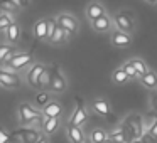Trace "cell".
<instances>
[{
  "instance_id": "6da1fadb",
  "label": "cell",
  "mask_w": 157,
  "mask_h": 143,
  "mask_svg": "<svg viewBox=\"0 0 157 143\" xmlns=\"http://www.w3.org/2000/svg\"><path fill=\"white\" fill-rule=\"evenodd\" d=\"M120 128L123 130V133L127 135V138H128L130 141H133V140H140L142 135H145L142 116H139L137 113H132V115L127 116V118L122 121Z\"/></svg>"
},
{
  "instance_id": "7a4b0ae2",
  "label": "cell",
  "mask_w": 157,
  "mask_h": 143,
  "mask_svg": "<svg viewBox=\"0 0 157 143\" xmlns=\"http://www.w3.org/2000/svg\"><path fill=\"white\" fill-rule=\"evenodd\" d=\"M115 25L118 27V32L132 34L135 29V15L130 10H118L115 14Z\"/></svg>"
},
{
  "instance_id": "3957f363",
  "label": "cell",
  "mask_w": 157,
  "mask_h": 143,
  "mask_svg": "<svg viewBox=\"0 0 157 143\" xmlns=\"http://www.w3.org/2000/svg\"><path fill=\"white\" fill-rule=\"evenodd\" d=\"M19 116H21L22 125H25V126L32 125L34 121H41V125H42L44 119H46L44 116H42V111H37V109L32 108L27 103H22V105L19 106Z\"/></svg>"
},
{
  "instance_id": "277c9868",
  "label": "cell",
  "mask_w": 157,
  "mask_h": 143,
  "mask_svg": "<svg viewBox=\"0 0 157 143\" xmlns=\"http://www.w3.org/2000/svg\"><path fill=\"white\" fill-rule=\"evenodd\" d=\"M41 131L31 126H24V128L17 130L15 133H10V141L12 140H17L19 143H37L41 138Z\"/></svg>"
},
{
  "instance_id": "5b68a950",
  "label": "cell",
  "mask_w": 157,
  "mask_h": 143,
  "mask_svg": "<svg viewBox=\"0 0 157 143\" xmlns=\"http://www.w3.org/2000/svg\"><path fill=\"white\" fill-rule=\"evenodd\" d=\"M56 22H58V25L68 35H75L76 32H78V20H76L73 15H69V14H59L58 19H56Z\"/></svg>"
},
{
  "instance_id": "8992f818",
  "label": "cell",
  "mask_w": 157,
  "mask_h": 143,
  "mask_svg": "<svg viewBox=\"0 0 157 143\" xmlns=\"http://www.w3.org/2000/svg\"><path fill=\"white\" fill-rule=\"evenodd\" d=\"M76 108H75V111H73V115H71V119H69V126H79L81 128V125L88 119V113H86V108H85V105H83V101L79 98H76Z\"/></svg>"
},
{
  "instance_id": "52a82bcc",
  "label": "cell",
  "mask_w": 157,
  "mask_h": 143,
  "mask_svg": "<svg viewBox=\"0 0 157 143\" xmlns=\"http://www.w3.org/2000/svg\"><path fill=\"white\" fill-rule=\"evenodd\" d=\"M31 62H32V56L29 54V52H17V54L12 57V61L7 62L5 66L14 72V71H19V69L25 68V66L31 64Z\"/></svg>"
},
{
  "instance_id": "ba28073f",
  "label": "cell",
  "mask_w": 157,
  "mask_h": 143,
  "mask_svg": "<svg viewBox=\"0 0 157 143\" xmlns=\"http://www.w3.org/2000/svg\"><path fill=\"white\" fill-rule=\"evenodd\" d=\"M0 84H2V88H7V89L19 88L21 86V78L12 71L0 69Z\"/></svg>"
},
{
  "instance_id": "9c48e42d",
  "label": "cell",
  "mask_w": 157,
  "mask_h": 143,
  "mask_svg": "<svg viewBox=\"0 0 157 143\" xmlns=\"http://www.w3.org/2000/svg\"><path fill=\"white\" fill-rule=\"evenodd\" d=\"M66 86H68V82H66L64 76L61 74V71H59L58 66H54V68H52L51 89H52L54 93H63V91H66Z\"/></svg>"
},
{
  "instance_id": "30bf717a",
  "label": "cell",
  "mask_w": 157,
  "mask_h": 143,
  "mask_svg": "<svg viewBox=\"0 0 157 143\" xmlns=\"http://www.w3.org/2000/svg\"><path fill=\"white\" fill-rule=\"evenodd\" d=\"M46 66L42 64H34L31 68V71L27 72V82L32 86V88H39V78H41V74L44 72Z\"/></svg>"
},
{
  "instance_id": "8fae6325",
  "label": "cell",
  "mask_w": 157,
  "mask_h": 143,
  "mask_svg": "<svg viewBox=\"0 0 157 143\" xmlns=\"http://www.w3.org/2000/svg\"><path fill=\"white\" fill-rule=\"evenodd\" d=\"M61 113H63V108L58 101H49L48 105L42 108V116H44V118H59Z\"/></svg>"
},
{
  "instance_id": "7c38bea8",
  "label": "cell",
  "mask_w": 157,
  "mask_h": 143,
  "mask_svg": "<svg viewBox=\"0 0 157 143\" xmlns=\"http://www.w3.org/2000/svg\"><path fill=\"white\" fill-rule=\"evenodd\" d=\"M93 109H95V113H98L100 116H105V118H110L112 116V109H110V105L105 101V99L98 98L95 99V101L91 103Z\"/></svg>"
},
{
  "instance_id": "4fadbf2b",
  "label": "cell",
  "mask_w": 157,
  "mask_h": 143,
  "mask_svg": "<svg viewBox=\"0 0 157 143\" xmlns=\"http://www.w3.org/2000/svg\"><path fill=\"white\" fill-rule=\"evenodd\" d=\"M91 25L96 32H108L110 29H112V19H110L108 15H103V17L93 20Z\"/></svg>"
},
{
  "instance_id": "5bb4252c",
  "label": "cell",
  "mask_w": 157,
  "mask_h": 143,
  "mask_svg": "<svg viewBox=\"0 0 157 143\" xmlns=\"http://www.w3.org/2000/svg\"><path fill=\"white\" fill-rule=\"evenodd\" d=\"M105 15V7L100 4H90L88 9H86V17L90 19V20H96V19L103 17Z\"/></svg>"
},
{
  "instance_id": "9a60e30c",
  "label": "cell",
  "mask_w": 157,
  "mask_h": 143,
  "mask_svg": "<svg viewBox=\"0 0 157 143\" xmlns=\"http://www.w3.org/2000/svg\"><path fill=\"white\" fill-rule=\"evenodd\" d=\"M68 138L71 143H85V133L79 126H68Z\"/></svg>"
},
{
  "instance_id": "2e32d148",
  "label": "cell",
  "mask_w": 157,
  "mask_h": 143,
  "mask_svg": "<svg viewBox=\"0 0 157 143\" xmlns=\"http://www.w3.org/2000/svg\"><path fill=\"white\" fill-rule=\"evenodd\" d=\"M17 54V52L14 51V47H12L10 44H0V62H4V64H7V62L12 61V57Z\"/></svg>"
},
{
  "instance_id": "e0dca14e",
  "label": "cell",
  "mask_w": 157,
  "mask_h": 143,
  "mask_svg": "<svg viewBox=\"0 0 157 143\" xmlns=\"http://www.w3.org/2000/svg\"><path fill=\"white\" fill-rule=\"evenodd\" d=\"M132 39H130L128 34H123V32H113L112 35V44L115 47H125V46H130Z\"/></svg>"
},
{
  "instance_id": "ac0fdd59",
  "label": "cell",
  "mask_w": 157,
  "mask_h": 143,
  "mask_svg": "<svg viewBox=\"0 0 157 143\" xmlns=\"http://www.w3.org/2000/svg\"><path fill=\"white\" fill-rule=\"evenodd\" d=\"M5 39H7V41L10 42V44H15V42H17L19 39H21V27H19V25L15 24V22L7 29V31H5Z\"/></svg>"
},
{
  "instance_id": "d6986e66",
  "label": "cell",
  "mask_w": 157,
  "mask_h": 143,
  "mask_svg": "<svg viewBox=\"0 0 157 143\" xmlns=\"http://www.w3.org/2000/svg\"><path fill=\"white\" fill-rule=\"evenodd\" d=\"M34 35L37 39H48V19H42V20L36 22Z\"/></svg>"
},
{
  "instance_id": "ffe728a7",
  "label": "cell",
  "mask_w": 157,
  "mask_h": 143,
  "mask_svg": "<svg viewBox=\"0 0 157 143\" xmlns=\"http://www.w3.org/2000/svg\"><path fill=\"white\" fill-rule=\"evenodd\" d=\"M68 37H69V35L66 34V32L63 31V29L59 27L58 24H56V27H54V32H52V35L49 37V42H51V44H61V42H64Z\"/></svg>"
},
{
  "instance_id": "44dd1931",
  "label": "cell",
  "mask_w": 157,
  "mask_h": 143,
  "mask_svg": "<svg viewBox=\"0 0 157 143\" xmlns=\"http://www.w3.org/2000/svg\"><path fill=\"white\" fill-rule=\"evenodd\" d=\"M140 82H142V86H145L149 89H155L157 88V74L154 71H149L145 76L140 78Z\"/></svg>"
},
{
  "instance_id": "7402d4cb",
  "label": "cell",
  "mask_w": 157,
  "mask_h": 143,
  "mask_svg": "<svg viewBox=\"0 0 157 143\" xmlns=\"http://www.w3.org/2000/svg\"><path fill=\"white\" fill-rule=\"evenodd\" d=\"M59 126V118H46L42 123V130L46 135H52Z\"/></svg>"
},
{
  "instance_id": "603a6c76",
  "label": "cell",
  "mask_w": 157,
  "mask_h": 143,
  "mask_svg": "<svg viewBox=\"0 0 157 143\" xmlns=\"http://www.w3.org/2000/svg\"><path fill=\"white\" fill-rule=\"evenodd\" d=\"M106 140H108V133H106L105 130H101V128L93 130L91 135H90V141L91 143H105Z\"/></svg>"
},
{
  "instance_id": "cb8c5ba5",
  "label": "cell",
  "mask_w": 157,
  "mask_h": 143,
  "mask_svg": "<svg viewBox=\"0 0 157 143\" xmlns=\"http://www.w3.org/2000/svg\"><path fill=\"white\" fill-rule=\"evenodd\" d=\"M108 140H112L113 143H132L128 138H127V135L123 133L122 128H117L115 131H112L108 135Z\"/></svg>"
},
{
  "instance_id": "d4e9b609",
  "label": "cell",
  "mask_w": 157,
  "mask_h": 143,
  "mask_svg": "<svg viewBox=\"0 0 157 143\" xmlns=\"http://www.w3.org/2000/svg\"><path fill=\"white\" fill-rule=\"evenodd\" d=\"M130 62H132L133 69L137 71V76H139V78H142V76H145L147 72L150 71V69L147 68V64L142 61V59H130Z\"/></svg>"
},
{
  "instance_id": "484cf974",
  "label": "cell",
  "mask_w": 157,
  "mask_h": 143,
  "mask_svg": "<svg viewBox=\"0 0 157 143\" xmlns=\"http://www.w3.org/2000/svg\"><path fill=\"white\" fill-rule=\"evenodd\" d=\"M51 79H52V68H46L41 78H39V88H51Z\"/></svg>"
},
{
  "instance_id": "4316f807",
  "label": "cell",
  "mask_w": 157,
  "mask_h": 143,
  "mask_svg": "<svg viewBox=\"0 0 157 143\" xmlns=\"http://www.w3.org/2000/svg\"><path fill=\"white\" fill-rule=\"evenodd\" d=\"M112 79H113V82H117V84H123V82L128 81V76H127L125 71L120 68V69H115V71H113Z\"/></svg>"
},
{
  "instance_id": "83f0119b",
  "label": "cell",
  "mask_w": 157,
  "mask_h": 143,
  "mask_svg": "<svg viewBox=\"0 0 157 143\" xmlns=\"http://www.w3.org/2000/svg\"><path fill=\"white\" fill-rule=\"evenodd\" d=\"M12 24H14V20H12L10 15L5 14V12H2V14H0V32H5Z\"/></svg>"
},
{
  "instance_id": "f1b7e54d",
  "label": "cell",
  "mask_w": 157,
  "mask_h": 143,
  "mask_svg": "<svg viewBox=\"0 0 157 143\" xmlns=\"http://www.w3.org/2000/svg\"><path fill=\"white\" fill-rule=\"evenodd\" d=\"M49 101H51V99H49V94L46 91H41V93L36 94V105H37L39 108H44Z\"/></svg>"
},
{
  "instance_id": "f546056e",
  "label": "cell",
  "mask_w": 157,
  "mask_h": 143,
  "mask_svg": "<svg viewBox=\"0 0 157 143\" xmlns=\"http://www.w3.org/2000/svg\"><path fill=\"white\" fill-rule=\"evenodd\" d=\"M122 69L125 71V74L128 76V79H137V78H139V76H137V71L133 69V66H132V62H130V61H127L125 64L122 66Z\"/></svg>"
},
{
  "instance_id": "4dcf8cb0",
  "label": "cell",
  "mask_w": 157,
  "mask_h": 143,
  "mask_svg": "<svg viewBox=\"0 0 157 143\" xmlns=\"http://www.w3.org/2000/svg\"><path fill=\"white\" fill-rule=\"evenodd\" d=\"M145 133H147V135L150 136V138H154V140H155V141H157V118H155V119H154V121H152V125L149 126V130H147Z\"/></svg>"
},
{
  "instance_id": "1f68e13d",
  "label": "cell",
  "mask_w": 157,
  "mask_h": 143,
  "mask_svg": "<svg viewBox=\"0 0 157 143\" xmlns=\"http://www.w3.org/2000/svg\"><path fill=\"white\" fill-rule=\"evenodd\" d=\"M0 143H10V133L0 128Z\"/></svg>"
},
{
  "instance_id": "d6a6232c",
  "label": "cell",
  "mask_w": 157,
  "mask_h": 143,
  "mask_svg": "<svg viewBox=\"0 0 157 143\" xmlns=\"http://www.w3.org/2000/svg\"><path fill=\"white\" fill-rule=\"evenodd\" d=\"M149 101H150V108L157 111V91H152V93H150Z\"/></svg>"
},
{
  "instance_id": "836d02e7",
  "label": "cell",
  "mask_w": 157,
  "mask_h": 143,
  "mask_svg": "<svg viewBox=\"0 0 157 143\" xmlns=\"http://www.w3.org/2000/svg\"><path fill=\"white\" fill-rule=\"evenodd\" d=\"M0 9H5V10H14L15 7V2H0Z\"/></svg>"
},
{
  "instance_id": "e575fe53",
  "label": "cell",
  "mask_w": 157,
  "mask_h": 143,
  "mask_svg": "<svg viewBox=\"0 0 157 143\" xmlns=\"http://www.w3.org/2000/svg\"><path fill=\"white\" fill-rule=\"evenodd\" d=\"M140 140H142V143H157L155 140L150 138V136L147 135V133H145V135H142V138H140Z\"/></svg>"
},
{
  "instance_id": "d590c367",
  "label": "cell",
  "mask_w": 157,
  "mask_h": 143,
  "mask_svg": "<svg viewBox=\"0 0 157 143\" xmlns=\"http://www.w3.org/2000/svg\"><path fill=\"white\" fill-rule=\"evenodd\" d=\"M29 2H15V7H27Z\"/></svg>"
},
{
  "instance_id": "8d00e7d4",
  "label": "cell",
  "mask_w": 157,
  "mask_h": 143,
  "mask_svg": "<svg viewBox=\"0 0 157 143\" xmlns=\"http://www.w3.org/2000/svg\"><path fill=\"white\" fill-rule=\"evenodd\" d=\"M37 143H49V140H48V136H44V135H42L41 136V138H39V141Z\"/></svg>"
},
{
  "instance_id": "74e56055",
  "label": "cell",
  "mask_w": 157,
  "mask_h": 143,
  "mask_svg": "<svg viewBox=\"0 0 157 143\" xmlns=\"http://www.w3.org/2000/svg\"><path fill=\"white\" fill-rule=\"evenodd\" d=\"M132 143H142V140H133Z\"/></svg>"
},
{
  "instance_id": "f35d334b",
  "label": "cell",
  "mask_w": 157,
  "mask_h": 143,
  "mask_svg": "<svg viewBox=\"0 0 157 143\" xmlns=\"http://www.w3.org/2000/svg\"><path fill=\"white\" fill-rule=\"evenodd\" d=\"M105 143H113V141H112V140H106V141H105Z\"/></svg>"
},
{
  "instance_id": "ab89813d",
  "label": "cell",
  "mask_w": 157,
  "mask_h": 143,
  "mask_svg": "<svg viewBox=\"0 0 157 143\" xmlns=\"http://www.w3.org/2000/svg\"><path fill=\"white\" fill-rule=\"evenodd\" d=\"M85 143H91V141H90V140H86V141H85Z\"/></svg>"
},
{
  "instance_id": "60d3db41",
  "label": "cell",
  "mask_w": 157,
  "mask_h": 143,
  "mask_svg": "<svg viewBox=\"0 0 157 143\" xmlns=\"http://www.w3.org/2000/svg\"><path fill=\"white\" fill-rule=\"evenodd\" d=\"M0 89H2V84H0Z\"/></svg>"
}]
</instances>
